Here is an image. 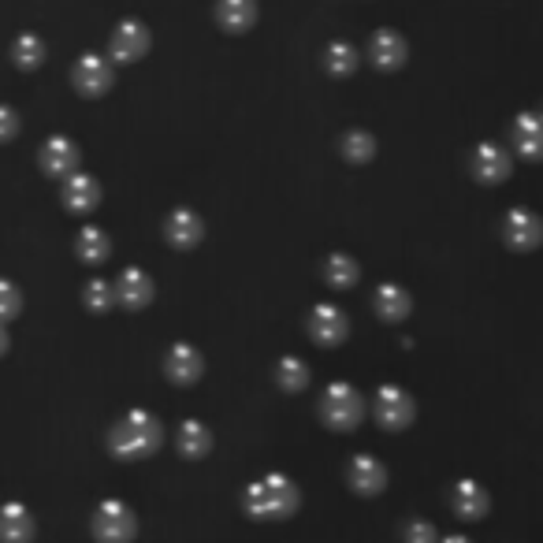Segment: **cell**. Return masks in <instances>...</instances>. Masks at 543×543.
I'll return each mask as SVG.
<instances>
[{"mask_svg":"<svg viewBox=\"0 0 543 543\" xmlns=\"http://www.w3.org/2000/svg\"><path fill=\"white\" fill-rule=\"evenodd\" d=\"M82 298H86V305H90L93 313H105L108 305L116 302V287H112L108 279H90L86 291H82Z\"/></svg>","mask_w":543,"mask_h":543,"instance_id":"83f0119b","label":"cell"},{"mask_svg":"<svg viewBox=\"0 0 543 543\" xmlns=\"http://www.w3.org/2000/svg\"><path fill=\"white\" fill-rule=\"evenodd\" d=\"M354 67H358V53H354L346 41L328 45V71H332V75H350Z\"/></svg>","mask_w":543,"mask_h":543,"instance_id":"f1b7e54d","label":"cell"},{"mask_svg":"<svg viewBox=\"0 0 543 543\" xmlns=\"http://www.w3.org/2000/svg\"><path fill=\"white\" fill-rule=\"evenodd\" d=\"M216 19L227 30H242L257 19V4L253 0H216Z\"/></svg>","mask_w":543,"mask_h":543,"instance_id":"ffe728a7","label":"cell"},{"mask_svg":"<svg viewBox=\"0 0 543 543\" xmlns=\"http://www.w3.org/2000/svg\"><path fill=\"white\" fill-rule=\"evenodd\" d=\"M358 261L354 257H346V253H335V257H328V283L332 287H354L358 283Z\"/></svg>","mask_w":543,"mask_h":543,"instance_id":"484cf974","label":"cell"},{"mask_svg":"<svg viewBox=\"0 0 543 543\" xmlns=\"http://www.w3.org/2000/svg\"><path fill=\"white\" fill-rule=\"evenodd\" d=\"M64 205L71 212H90L97 201H101V186H97V179H90V175H79V172H71L64 179Z\"/></svg>","mask_w":543,"mask_h":543,"instance_id":"5bb4252c","label":"cell"},{"mask_svg":"<svg viewBox=\"0 0 543 543\" xmlns=\"http://www.w3.org/2000/svg\"><path fill=\"white\" fill-rule=\"evenodd\" d=\"M298 506V491L287 477H261L246 491V510L253 517H287Z\"/></svg>","mask_w":543,"mask_h":543,"instance_id":"7a4b0ae2","label":"cell"},{"mask_svg":"<svg viewBox=\"0 0 543 543\" xmlns=\"http://www.w3.org/2000/svg\"><path fill=\"white\" fill-rule=\"evenodd\" d=\"M346 477H350V484L358 491L372 495V491H380L387 484V469L376 462V458H369V454H358V458L350 462V469H346Z\"/></svg>","mask_w":543,"mask_h":543,"instance_id":"e0dca14e","label":"cell"},{"mask_svg":"<svg viewBox=\"0 0 543 543\" xmlns=\"http://www.w3.org/2000/svg\"><path fill=\"white\" fill-rule=\"evenodd\" d=\"M19 309H23V294H19V287H15L12 279H0V324L12 320Z\"/></svg>","mask_w":543,"mask_h":543,"instance_id":"f546056e","label":"cell"},{"mask_svg":"<svg viewBox=\"0 0 543 543\" xmlns=\"http://www.w3.org/2000/svg\"><path fill=\"white\" fill-rule=\"evenodd\" d=\"M503 239L514 246V250H536L543 239V224L540 216L529 209H510L503 224Z\"/></svg>","mask_w":543,"mask_h":543,"instance_id":"52a82bcc","label":"cell"},{"mask_svg":"<svg viewBox=\"0 0 543 543\" xmlns=\"http://www.w3.org/2000/svg\"><path fill=\"white\" fill-rule=\"evenodd\" d=\"M19 123H23L19 120V112L0 101V142H12L15 134H19Z\"/></svg>","mask_w":543,"mask_h":543,"instance_id":"1f68e13d","label":"cell"},{"mask_svg":"<svg viewBox=\"0 0 543 543\" xmlns=\"http://www.w3.org/2000/svg\"><path fill=\"white\" fill-rule=\"evenodd\" d=\"M112 287H116V302H123L127 309H142L153 298V283H149V276L142 268H123Z\"/></svg>","mask_w":543,"mask_h":543,"instance_id":"9c48e42d","label":"cell"},{"mask_svg":"<svg viewBox=\"0 0 543 543\" xmlns=\"http://www.w3.org/2000/svg\"><path fill=\"white\" fill-rule=\"evenodd\" d=\"M320 413H324V421L332 428H354L361 421V413H365V402H361V395L350 384H332L324 391Z\"/></svg>","mask_w":543,"mask_h":543,"instance_id":"277c9868","label":"cell"},{"mask_svg":"<svg viewBox=\"0 0 543 543\" xmlns=\"http://www.w3.org/2000/svg\"><path fill=\"white\" fill-rule=\"evenodd\" d=\"M514 142L525 157L540 160L543 157V116H517L514 123Z\"/></svg>","mask_w":543,"mask_h":543,"instance_id":"ac0fdd59","label":"cell"},{"mask_svg":"<svg viewBox=\"0 0 543 543\" xmlns=\"http://www.w3.org/2000/svg\"><path fill=\"white\" fill-rule=\"evenodd\" d=\"M75 250H79V257L86 261V265H101L108 253H112V246H108V235L101 231V227H82Z\"/></svg>","mask_w":543,"mask_h":543,"instance_id":"7402d4cb","label":"cell"},{"mask_svg":"<svg viewBox=\"0 0 543 543\" xmlns=\"http://www.w3.org/2000/svg\"><path fill=\"white\" fill-rule=\"evenodd\" d=\"M473 172H477V179H484V183H499V179H506V172H510V157H506L499 146L484 142V146L473 149Z\"/></svg>","mask_w":543,"mask_h":543,"instance_id":"2e32d148","label":"cell"},{"mask_svg":"<svg viewBox=\"0 0 543 543\" xmlns=\"http://www.w3.org/2000/svg\"><path fill=\"white\" fill-rule=\"evenodd\" d=\"M309 335L324 346L343 343L346 339V317L335 309V305H317V309L309 313Z\"/></svg>","mask_w":543,"mask_h":543,"instance_id":"8fae6325","label":"cell"},{"mask_svg":"<svg viewBox=\"0 0 543 543\" xmlns=\"http://www.w3.org/2000/svg\"><path fill=\"white\" fill-rule=\"evenodd\" d=\"M209 428L201 421H183V428H179V451L186 454V458H201V454L209 451Z\"/></svg>","mask_w":543,"mask_h":543,"instance_id":"d4e9b609","label":"cell"},{"mask_svg":"<svg viewBox=\"0 0 543 543\" xmlns=\"http://www.w3.org/2000/svg\"><path fill=\"white\" fill-rule=\"evenodd\" d=\"M372 149H376V142H372L365 131H350L343 138V153L350 160H369L372 157Z\"/></svg>","mask_w":543,"mask_h":543,"instance_id":"4dcf8cb0","label":"cell"},{"mask_svg":"<svg viewBox=\"0 0 543 543\" xmlns=\"http://www.w3.org/2000/svg\"><path fill=\"white\" fill-rule=\"evenodd\" d=\"M134 514L120 499H105L93 510V536L97 543H131L134 540Z\"/></svg>","mask_w":543,"mask_h":543,"instance_id":"3957f363","label":"cell"},{"mask_svg":"<svg viewBox=\"0 0 543 543\" xmlns=\"http://www.w3.org/2000/svg\"><path fill=\"white\" fill-rule=\"evenodd\" d=\"M149 49V30L138 19H123L112 34V56L116 60H138Z\"/></svg>","mask_w":543,"mask_h":543,"instance_id":"30bf717a","label":"cell"},{"mask_svg":"<svg viewBox=\"0 0 543 543\" xmlns=\"http://www.w3.org/2000/svg\"><path fill=\"white\" fill-rule=\"evenodd\" d=\"M108 443H112V451L120 454V458H146V454L157 451L160 421L146 410H131L123 421H116Z\"/></svg>","mask_w":543,"mask_h":543,"instance_id":"6da1fadb","label":"cell"},{"mask_svg":"<svg viewBox=\"0 0 543 543\" xmlns=\"http://www.w3.org/2000/svg\"><path fill=\"white\" fill-rule=\"evenodd\" d=\"M12 64L23 67V71H34V67L45 64V41L38 34H19L12 41Z\"/></svg>","mask_w":543,"mask_h":543,"instance_id":"44dd1931","label":"cell"},{"mask_svg":"<svg viewBox=\"0 0 543 543\" xmlns=\"http://www.w3.org/2000/svg\"><path fill=\"white\" fill-rule=\"evenodd\" d=\"M406 540L410 543H432L436 540V529H432V525H428V521H406Z\"/></svg>","mask_w":543,"mask_h":543,"instance_id":"d6a6232c","label":"cell"},{"mask_svg":"<svg viewBox=\"0 0 543 543\" xmlns=\"http://www.w3.org/2000/svg\"><path fill=\"white\" fill-rule=\"evenodd\" d=\"M376 313L387 320H398L410 313V294L402 291V287H395V283H384L380 291H376Z\"/></svg>","mask_w":543,"mask_h":543,"instance_id":"cb8c5ba5","label":"cell"},{"mask_svg":"<svg viewBox=\"0 0 543 543\" xmlns=\"http://www.w3.org/2000/svg\"><path fill=\"white\" fill-rule=\"evenodd\" d=\"M4 350H8V328L0 324V354H4Z\"/></svg>","mask_w":543,"mask_h":543,"instance_id":"836d02e7","label":"cell"},{"mask_svg":"<svg viewBox=\"0 0 543 543\" xmlns=\"http://www.w3.org/2000/svg\"><path fill=\"white\" fill-rule=\"evenodd\" d=\"M164 372L172 376L175 384H190L201 376V354L190 343H175L168 354H164Z\"/></svg>","mask_w":543,"mask_h":543,"instance_id":"4fadbf2b","label":"cell"},{"mask_svg":"<svg viewBox=\"0 0 543 543\" xmlns=\"http://www.w3.org/2000/svg\"><path fill=\"white\" fill-rule=\"evenodd\" d=\"M376 417L387 424V428H406L413 417V398L402 391V387H380L376 395Z\"/></svg>","mask_w":543,"mask_h":543,"instance_id":"ba28073f","label":"cell"},{"mask_svg":"<svg viewBox=\"0 0 543 543\" xmlns=\"http://www.w3.org/2000/svg\"><path fill=\"white\" fill-rule=\"evenodd\" d=\"M34 536V517L23 503L0 506V543H30Z\"/></svg>","mask_w":543,"mask_h":543,"instance_id":"7c38bea8","label":"cell"},{"mask_svg":"<svg viewBox=\"0 0 543 543\" xmlns=\"http://www.w3.org/2000/svg\"><path fill=\"white\" fill-rule=\"evenodd\" d=\"M447 543H469V540H462V536H454V540H447Z\"/></svg>","mask_w":543,"mask_h":543,"instance_id":"e575fe53","label":"cell"},{"mask_svg":"<svg viewBox=\"0 0 543 543\" xmlns=\"http://www.w3.org/2000/svg\"><path fill=\"white\" fill-rule=\"evenodd\" d=\"M71 82H75L79 93H86V97H101V93L112 86V64L97 53L79 56V64L71 71Z\"/></svg>","mask_w":543,"mask_h":543,"instance_id":"8992f818","label":"cell"},{"mask_svg":"<svg viewBox=\"0 0 543 543\" xmlns=\"http://www.w3.org/2000/svg\"><path fill=\"white\" fill-rule=\"evenodd\" d=\"M454 506H458L462 517H480L488 510V491L480 488L477 480H462V484L454 488Z\"/></svg>","mask_w":543,"mask_h":543,"instance_id":"603a6c76","label":"cell"},{"mask_svg":"<svg viewBox=\"0 0 543 543\" xmlns=\"http://www.w3.org/2000/svg\"><path fill=\"white\" fill-rule=\"evenodd\" d=\"M38 164H41V172L56 175V179H67V175L79 168V146H75L67 134H53V138L41 142Z\"/></svg>","mask_w":543,"mask_h":543,"instance_id":"5b68a950","label":"cell"},{"mask_svg":"<svg viewBox=\"0 0 543 543\" xmlns=\"http://www.w3.org/2000/svg\"><path fill=\"white\" fill-rule=\"evenodd\" d=\"M201 220H198V212H190V209H175L172 216H168V224H164V235H168V242L172 246H179V250H186V246H198L201 239Z\"/></svg>","mask_w":543,"mask_h":543,"instance_id":"9a60e30c","label":"cell"},{"mask_svg":"<svg viewBox=\"0 0 543 543\" xmlns=\"http://www.w3.org/2000/svg\"><path fill=\"white\" fill-rule=\"evenodd\" d=\"M369 56L376 60L380 67H398L402 60H406V41L398 38L395 30H380L376 38H372V45H369Z\"/></svg>","mask_w":543,"mask_h":543,"instance_id":"d6986e66","label":"cell"},{"mask_svg":"<svg viewBox=\"0 0 543 543\" xmlns=\"http://www.w3.org/2000/svg\"><path fill=\"white\" fill-rule=\"evenodd\" d=\"M276 380L287 387V391H302V387L309 384V369H305V361L298 358H283L276 369Z\"/></svg>","mask_w":543,"mask_h":543,"instance_id":"4316f807","label":"cell"}]
</instances>
